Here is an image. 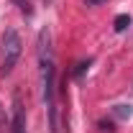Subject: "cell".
Here are the masks:
<instances>
[{
  "mask_svg": "<svg viewBox=\"0 0 133 133\" xmlns=\"http://www.w3.org/2000/svg\"><path fill=\"white\" fill-rule=\"evenodd\" d=\"M38 72H41V95H44V102L46 108H54V92H56V82H54V51H51V33L49 28L38 33Z\"/></svg>",
  "mask_w": 133,
  "mask_h": 133,
  "instance_id": "1",
  "label": "cell"
},
{
  "mask_svg": "<svg viewBox=\"0 0 133 133\" xmlns=\"http://www.w3.org/2000/svg\"><path fill=\"white\" fill-rule=\"evenodd\" d=\"M128 26H131V16H125V13L115 16V21H113V28H115L118 33H120V31H125Z\"/></svg>",
  "mask_w": 133,
  "mask_h": 133,
  "instance_id": "4",
  "label": "cell"
},
{
  "mask_svg": "<svg viewBox=\"0 0 133 133\" xmlns=\"http://www.w3.org/2000/svg\"><path fill=\"white\" fill-rule=\"evenodd\" d=\"M87 3H90V5H97V3H102V0H87Z\"/></svg>",
  "mask_w": 133,
  "mask_h": 133,
  "instance_id": "8",
  "label": "cell"
},
{
  "mask_svg": "<svg viewBox=\"0 0 133 133\" xmlns=\"http://www.w3.org/2000/svg\"><path fill=\"white\" fill-rule=\"evenodd\" d=\"M13 133H26V113L18 92L13 95Z\"/></svg>",
  "mask_w": 133,
  "mask_h": 133,
  "instance_id": "3",
  "label": "cell"
},
{
  "mask_svg": "<svg viewBox=\"0 0 133 133\" xmlns=\"http://www.w3.org/2000/svg\"><path fill=\"white\" fill-rule=\"evenodd\" d=\"M115 115H118V118H131V115H133L131 105H115Z\"/></svg>",
  "mask_w": 133,
  "mask_h": 133,
  "instance_id": "5",
  "label": "cell"
},
{
  "mask_svg": "<svg viewBox=\"0 0 133 133\" xmlns=\"http://www.w3.org/2000/svg\"><path fill=\"white\" fill-rule=\"evenodd\" d=\"M21 51H23V41H21L18 31L16 28H5L3 41H0V72L3 74H10L13 72Z\"/></svg>",
  "mask_w": 133,
  "mask_h": 133,
  "instance_id": "2",
  "label": "cell"
},
{
  "mask_svg": "<svg viewBox=\"0 0 133 133\" xmlns=\"http://www.w3.org/2000/svg\"><path fill=\"white\" fill-rule=\"evenodd\" d=\"M90 64H92V62H82V64H77V69H74V77H82L84 72L90 69Z\"/></svg>",
  "mask_w": 133,
  "mask_h": 133,
  "instance_id": "6",
  "label": "cell"
},
{
  "mask_svg": "<svg viewBox=\"0 0 133 133\" xmlns=\"http://www.w3.org/2000/svg\"><path fill=\"white\" fill-rule=\"evenodd\" d=\"M8 125V115H5V108H3V102H0V131Z\"/></svg>",
  "mask_w": 133,
  "mask_h": 133,
  "instance_id": "7",
  "label": "cell"
}]
</instances>
